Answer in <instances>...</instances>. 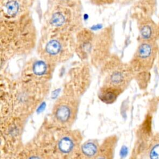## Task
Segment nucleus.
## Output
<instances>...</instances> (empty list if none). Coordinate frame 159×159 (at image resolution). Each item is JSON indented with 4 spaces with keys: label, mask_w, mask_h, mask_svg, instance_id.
I'll list each match as a JSON object with an SVG mask.
<instances>
[{
    "label": "nucleus",
    "mask_w": 159,
    "mask_h": 159,
    "mask_svg": "<svg viewBox=\"0 0 159 159\" xmlns=\"http://www.w3.org/2000/svg\"><path fill=\"white\" fill-rule=\"evenodd\" d=\"M75 34L41 30L36 52L39 58L57 66L70 60L75 54Z\"/></svg>",
    "instance_id": "obj_6"
},
{
    "label": "nucleus",
    "mask_w": 159,
    "mask_h": 159,
    "mask_svg": "<svg viewBox=\"0 0 159 159\" xmlns=\"http://www.w3.org/2000/svg\"><path fill=\"white\" fill-rule=\"evenodd\" d=\"M82 141L83 135L78 130L57 129L54 159H71Z\"/></svg>",
    "instance_id": "obj_9"
},
{
    "label": "nucleus",
    "mask_w": 159,
    "mask_h": 159,
    "mask_svg": "<svg viewBox=\"0 0 159 159\" xmlns=\"http://www.w3.org/2000/svg\"><path fill=\"white\" fill-rule=\"evenodd\" d=\"M153 139L159 142V131L155 132L153 135Z\"/></svg>",
    "instance_id": "obj_18"
},
{
    "label": "nucleus",
    "mask_w": 159,
    "mask_h": 159,
    "mask_svg": "<svg viewBox=\"0 0 159 159\" xmlns=\"http://www.w3.org/2000/svg\"><path fill=\"white\" fill-rule=\"evenodd\" d=\"M99 68L102 81L98 98L106 104H112L129 86L135 74L129 63L122 61L114 53Z\"/></svg>",
    "instance_id": "obj_4"
},
{
    "label": "nucleus",
    "mask_w": 159,
    "mask_h": 159,
    "mask_svg": "<svg viewBox=\"0 0 159 159\" xmlns=\"http://www.w3.org/2000/svg\"><path fill=\"white\" fill-rule=\"evenodd\" d=\"M153 40L140 42L129 64L135 74V78L144 75L151 68L155 56Z\"/></svg>",
    "instance_id": "obj_10"
},
{
    "label": "nucleus",
    "mask_w": 159,
    "mask_h": 159,
    "mask_svg": "<svg viewBox=\"0 0 159 159\" xmlns=\"http://www.w3.org/2000/svg\"><path fill=\"white\" fill-rule=\"evenodd\" d=\"M50 81L23 78H1V119L14 117L27 119L48 95Z\"/></svg>",
    "instance_id": "obj_1"
},
{
    "label": "nucleus",
    "mask_w": 159,
    "mask_h": 159,
    "mask_svg": "<svg viewBox=\"0 0 159 159\" xmlns=\"http://www.w3.org/2000/svg\"><path fill=\"white\" fill-rule=\"evenodd\" d=\"M146 159H159V142L155 140L153 137L148 147Z\"/></svg>",
    "instance_id": "obj_15"
},
{
    "label": "nucleus",
    "mask_w": 159,
    "mask_h": 159,
    "mask_svg": "<svg viewBox=\"0 0 159 159\" xmlns=\"http://www.w3.org/2000/svg\"><path fill=\"white\" fill-rule=\"evenodd\" d=\"M37 32L31 11L10 19H1V63L29 54L36 48Z\"/></svg>",
    "instance_id": "obj_2"
},
{
    "label": "nucleus",
    "mask_w": 159,
    "mask_h": 159,
    "mask_svg": "<svg viewBox=\"0 0 159 159\" xmlns=\"http://www.w3.org/2000/svg\"><path fill=\"white\" fill-rule=\"evenodd\" d=\"M101 142L98 139H88L82 142L71 159H93L98 154Z\"/></svg>",
    "instance_id": "obj_13"
},
{
    "label": "nucleus",
    "mask_w": 159,
    "mask_h": 159,
    "mask_svg": "<svg viewBox=\"0 0 159 159\" xmlns=\"http://www.w3.org/2000/svg\"><path fill=\"white\" fill-rule=\"evenodd\" d=\"M83 27L82 7L47 3L41 30L76 34Z\"/></svg>",
    "instance_id": "obj_7"
},
{
    "label": "nucleus",
    "mask_w": 159,
    "mask_h": 159,
    "mask_svg": "<svg viewBox=\"0 0 159 159\" xmlns=\"http://www.w3.org/2000/svg\"><path fill=\"white\" fill-rule=\"evenodd\" d=\"M61 94L55 102L50 120L58 129H70L77 117L81 97L89 87L87 83L67 77Z\"/></svg>",
    "instance_id": "obj_5"
},
{
    "label": "nucleus",
    "mask_w": 159,
    "mask_h": 159,
    "mask_svg": "<svg viewBox=\"0 0 159 159\" xmlns=\"http://www.w3.org/2000/svg\"><path fill=\"white\" fill-rule=\"evenodd\" d=\"M152 112H148L146 114L143 122L139 126L136 134V141L130 159H145L146 158L148 147L155 134L152 129Z\"/></svg>",
    "instance_id": "obj_11"
},
{
    "label": "nucleus",
    "mask_w": 159,
    "mask_h": 159,
    "mask_svg": "<svg viewBox=\"0 0 159 159\" xmlns=\"http://www.w3.org/2000/svg\"><path fill=\"white\" fill-rule=\"evenodd\" d=\"M157 101H158V103H159V98H158V99H157Z\"/></svg>",
    "instance_id": "obj_19"
},
{
    "label": "nucleus",
    "mask_w": 159,
    "mask_h": 159,
    "mask_svg": "<svg viewBox=\"0 0 159 159\" xmlns=\"http://www.w3.org/2000/svg\"><path fill=\"white\" fill-rule=\"evenodd\" d=\"M75 54L81 61L98 68L112 54L114 28L109 25L94 32L83 27L75 34Z\"/></svg>",
    "instance_id": "obj_3"
},
{
    "label": "nucleus",
    "mask_w": 159,
    "mask_h": 159,
    "mask_svg": "<svg viewBox=\"0 0 159 159\" xmlns=\"http://www.w3.org/2000/svg\"><path fill=\"white\" fill-rule=\"evenodd\" d=\"M47 3L59 4L62 5L82 7L81 0H47Z\"/></svg>",
    "instance_id": "obj_17"
},
{
    "label": "nucleus",
    "mask_w": 159,
    "mask_h": 159,
    "mask_svg": "<svg viewBox=\"0 0 159 159\" xmlns=\"http://www.w3.org/2000/svg\"><path fill=\"white\" fill-rule=\"evenodd\" d=\"M57 128L47 120L44 122L37 135L23 145L18 152V159H54Z\"/></svg>",
    "instance_id": "obj_8"
},
{
    "label": "nucleus",
    "mask_w": 159,
    "mask_h": 159,
    "mask_svg": "<svg viewBox=\"0 0 159 159\" xmlns=\"http://www.w3.org/2000/svg\"><path fill=\"white\" fill-rule=\"evenodd\" d=\"M57 66L39 58H32L25 63L20 76L39 81H50Z\"/></svg>",
    "instance_id": "obj_12"
},
{
    "label": "nucleus",
    "mask_w": 159,
    "mask_h": 159,
    "mask_svg": "<svg viewBox=\"0 0 159 159\" xmlns=\"http://www.w3.org/2000/svg\"><path fill=\"white\" fill-rule=\"evenodd\" d=\"M118 137L116 135H111L105 138L101 143L98 154L93 159H114Z\"/></svg>",
    "instance_id": "obj_14"
},
{
    "label": "nucleus",
    "mask_w": 159,
    "mask_h": 159,
    "mask_svg": "<svg viewBox=\"0 0 159 159\" xmlns=\"http://www.w3.org/2000/svg\"><path fill=\"white\" fill-rule=\"evenodd\" d=\"M90 3L98 6L111 5L113 4H119L125 5L130 3L133 0H88Z\"/></svg>",
    "instance_id": "obj_16"
}]
</instances>
